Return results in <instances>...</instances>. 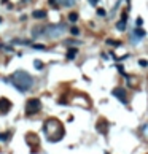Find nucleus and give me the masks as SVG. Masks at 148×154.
I'll use <instances>...</instances> for the list:
<instances>
[{"label":"nucleus","mask_w":148,"mask_h":154,"mask_svg":"<svg viewBox=\"0 0 148 154\" xmlns=\"http://www.w3.org/2000/svg\"><path fill=\"white\" fill-rule=\"evenodd\" d=\"M7 83H11L19 92H26L34 86V78L26 70H16L10 78H5Z\"/></svg>","instance_id":"f257e3e1"},{"label":"nucleus","mask_w":148,"mask_h":154,"mask_svg":"<svg viewBox=\"0 0 148 154\" xmlns=\"http://www.w3.org/2000/svg\"><path fill=\"white\" fill-rule=\"evenodd\" d=\"M43 130H45V133H46L49 142H59V140H62V137H64V127L56 119L45 121Z\"/></svg>","instance_id":"f03ea898"},{"label":"nucleus","mask_w":148,"mask_h":154,"mask_svg":"<svg viewBox=\"0 0 148 154\" xmlns=\"http://www.w3.org/2000/svg\"><path fill=\"white\" fill-rule=\"evenodd\" d=\"M40 30L43 32V37H48V38H57L61 34L67 30L66 24H49V26H41Z\"/></svg>","instance_id":"7ed1b4c3"},{"label":"nucleus","mask_w":148,"mask_h":154,"mask_svg":"<svg viewBox=\"0 0 148 154\" xmlns=\"http://www.w3.org/2000/svg\"><path fill=\"white\" fill-rule=\"evenodd\" d=\"M40 108H41L40 99H30V100H27V103H26V114L32 116V114L38 113Z\"/></svg>","instance_id":"20e7f679"},{"label":"nucleus","mask_w":148,"mask_h":154,"mask_svg":"<svg viewBox=\"0 0 148 154\" xmlns=\"http://www.w3.org/2000/svg\"><path fill=\"white\" fill-rule=\"evenodd\" d=\"M11 102L5 99V97H0V116H3V114H8L10 113V110H11Z\"/></svg>","instance_id":"39448f33"},{"label":"nucleus","mask_w":148,"mask_h":154,"mask_svg":"<svg viewBox=\"0 0 148 154\" xmlns=\"http://www.w3.org/2000/svg\"><path fill=\"white\" fill-rule=\"evenodd\" d=\"M113 97H116V99L121 102V103H124V105H127V99H126V91L123 89V87H115L113 89Z\"/></svg>","instance_id":"423d86ee"},{"label":"nucleus","mask_w":148,"mask_h":154,"mask_svg":"<svg viewBox=\"0 0 148 154\" xmlns=\"http://www.w3.org/2000/svg\"><path fill=\"white\" fill-rule=\"evenodd\" d=\"M127 15H126V13H124V15H123V18H121V21H118V24H116V29L118 30H126V26H127Z\"/></svg>","instance_id":"0eeeda50"},{"label":"nucleus","mask_w":148,"mask_h":154,"mask_svg":"<svg viewBox=\"0 0 148 154\" xmlns=\"http://www.w3.org/2000/svg\"><path fill=\"white\" fill-rule=\"evenodd\" d=\"M145 35H147V34H145V30L138 27V29H134V37H132V38L140 40V38H145Z\"/></svg>","instance_id":"6e6552de"},{"label":"nucleus","mask_w":148,"mask_h":154,"mask_svg":"<svg viewBox=\"0 0 148 154\" xmlns=\"http://www.w3.org/2000/svg\"><path fill=\"white\" fill-rule=\"evenodd\" d=\"M107 125H108V122H105V121H100V122H97L96 129L99 130V132H102V133H107Z\"/></svg>","instance_id":"1a4fd4ad"},{"label":"nucleus","mask_w":148,"mask_h":154,"mask_svg":"<svg viewBox=\"0 0 148 154\" xmlns=\"http://www.w3.org/2000/svg\"><path fill=\"white\" fill-rule=\"evenodd\" d=\"M32 16L35 18V19H43V18H46V11L45 10H37L32 13Z\"/></svg>","instance_id":"9d476101"},{"label":"nucleus","mask_w":148,"mask_h":154,"mask_svg":"<svg viewBox=\"0 0 148 154\" xmlns=\"http://www.w3.org/2000/svg\"><path fill=\"white\" fill-rule=\"evenodd\" d=\"M77 53H78V49H77V48H68V51H67V59H68V60L75 59Z\"/></svg>","instance_id":"9b49d317"},{"label":"nucleus","mask_w":148,"mask_h":154,"mask_svg":"<svg viewBox=\"0 0 148 154\" xmlns=\"http://www.w3.org/2000/svg\"><path fill=\"white\" fill-rule=\"evenodd\" d=\"M11 138V133L10 132H5V133H0V142H8Z\"/></svg>","instance_id":"f8f14e48"},{"label":"nucleus","mask_w":148,"mask_h":154,"mask_svg":"<svg viewBox=\"0 0 148 154\" xmlns=\"http://www.w3.org/2000/svg\"><path fill=\"white\" fill-rule=\"evenodd\" d=\"M34 49H38V51H46V46L45 45H40V43H30Z\"/></svg>","instance_id":"ddd939ff"},{"label":"nucleus","mask_w":148,"mask_h":154,"mask_svg":"<svg viewBox=\"0 0 148 154\" xmlns=\"http://www.w3.org/2000/svg\"><path fill=\"white\" fill-rule=\"evenodd\" d=\"M107 45H113L115 48H118V46H121V41H118V40H107Z\"/></svg>","instance_id":"4468645a"},{"label":"nucleus","mask_w":148,"mask_h":154,"mask_svg":"<svg viewBox=\"0 0 148 154\" xmlns=\"http://www.w3.org/2000/svg\"><path fill=\"white\" fill-rule=\"evenodd\" d=\"M77 19H78L77 13H70V15H68V21H70V22H77Z\"/></svg>","instance_id":"2eb2a0df"},{"label":"nucleus","mask_w":148,"mask_h":154,"mask_svg":"<svg viewBox=\"0 0 148 154\" xmlns=\"http://www.w3.org/2000/svg\"><path fill=\"white\" fill-rule=\"evenodd\" d=\"M13 43H21V45H30L32 41H29V40H19V38H16V40H13Z\"/></svg>","instance_id":"dca6fc26"},{"label":"nucleus","mask_w":148,"mask_h":154,"mask_svg":"<svg viewBox=\"0 0 148 154\" xmlns=\"http://www.w3.org/2000/svg\"><path fill=\"white\" fill-rule=\"evenodd\" d=\"M34 67H35L37 70H41V68H43V64H41L40 60H34Z\"/></svg>","instance_id":"f3484780"},{"label":"nucleus","mask_w":148,"mask_h":154,"mask_svg":"<svg viewBox=\"0 0 148 154\" xmlns=\"http://www.w3.org/2000/svg\"><path fill=\"white\" fill-rule=\"evenodd\" d=\"M70 34H72V35H78V34H80L78 27H72V29H70Z\"/></svg>","instance_id":"a211bd4d"},{"label":"nucleus","mask_w":148,"mask_h":154,"mask_svg":"<svg viewBox=\"0 0 148 154\" xmlns=\"http://www.w3.org/2000/svg\"><path fill=\"white\" fill-rule=\"evenodd\" d=\"M66 43H67V45H80V41H75V40H67Z\"/></svg>","instance_id":"6ab92c4d"},{"label":"nucleus","mask_w":148,"mask_h":154,"mask_svg":"<svg viewBox=\"0 0 148 154\" xmlns=\"http://www.w3.org/2000/svg\"><path fill=\"white\" fill-rule=\"evenodd\" d=\"M97 15H99V16H105V10H102V8H99V10H97Z\"/></svg>","instance_id":"aec40b11"},{"label":"nucleus","mask_w":148,"mask_h":154,"mask_svg":"<svg viewBox=\"0 0 148 154\" xmlns=\"http://www.w3.org/2000/svg\"><path fill=\"white\" fill-rule=\"evenodd\" d=\"M142 24H143V19L142 18H137V27H142Z\"/></svg>","instance_id":"412c9836"},{"label":"nucleus","mask_w":148,"mask_h":154,"mask_svg":"<svg viewBox=\"0 0 148 154\" xmlns=\"http://www.w3.org/2000/svg\"><path fill=\"white\" fill-rule=\"evenodd\" d=\"M138 64H140V67H147V65H148V62H147V60H140Z\"/></svg>","instance_id":"4be33fe9"},{"label":"nucleus","mask_w":148,"mask_h":154,"mask_svg":"<svg viewBox=\"0 0 148 154\" xmlns=\"http://www.w3.org/2000/svg\"><path fill=\"white\" fill-rule=\"evenodd\" d=\"M5 51H8V53H13V48H11V46H5Z\"/></svg>","instance_id":"5701e85b"},{"label":"nucleus","mask_w":148,"mask_h":154,"mask_svg":"<svg viewBox=\"0 0 148 154\" xmlns=\"http://www.w3.org/2000/svg\"><path fill=\"white\" fill-rule=\"evenodd\" d=\"M97 2H99V0H89L91 5H97Z\"/></svg>","instance_id":"b1692460"},{"label":"nucleus","mask_w":148,"mask_h":154,"mask_svg":"<svg viewBox=\"0 0 148 154\" xmlns=\"http://www.w3.org/2000/svg\"><path fill=\"white\" fill-rule=\"evenodd\" d=\"M48 2H49V3H51V5H53V3L56 2V0H48Z\"/></svg>","instance_id":"393cba45"},{"label":"nucleus","mask_w":148,"mask_h":154,"mask_svg":"<svg viewBox=\"0 0 148 154\" xmlns=\"http://www.w3.org/2000/svg\"><path fill=\"white\" fill-rule=\"evenodd\" d=\"M0 22H2V18H0Z\"/></svg>","instance_id":"a878e982"}]
</instances>
